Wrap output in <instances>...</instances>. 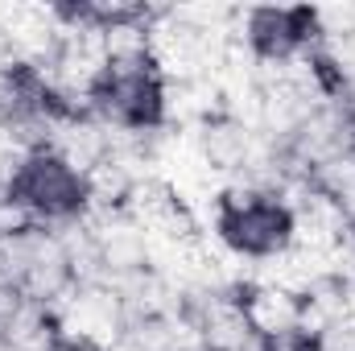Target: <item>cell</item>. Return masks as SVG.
I'll use <instances>...</instances> for the list:
<instances>
[{"mask_svg":"<svg viewBox=\"0 0 355 351\" xmlns=\"http://www.w3.org/2000/svg\"><path fill=\"white\" fill-rule=\"evenodd\" d=\"M67 348L71 351H107L103 343H67Z\"/></svg>","mask_w":355,"mask_h":351,"instance_id":"cell-11","label":"cell"},{"mask_svg":"<svg viewBox=\"0 0 355 351\" xmlns=\"http://www.w3.org/2000/svg\"><path fill=\"white\" fill-rule=\"evenodd\" d=\"M4 335L17 343V351H46V348H54V343H62L54 310L42 306V302H33V298L17 302V310L4 318Z\"/></svg>","mask_w":355,"mask_h":351,"instance_id":"cell-7","label":"cell"},{"mask_svg":"<svg viewBox=\"0 0 355 351\" xmlns=\"http://www.w3.org/2000/svg\"><path fill=\"white\" fill-rule=\"evenodd\" d=\"M46 351H71V348L67 343H54V348H46Z\"/></svg>","mask_w":355,"mask_h":351,"instance_id":"cell-12","label":"cell"},{"mask_svg":"<svg viewBox=\"0 0 355 351\" xmlns=\"http://www.w3.org/2000/svg\"><path fill=\"white\" fill-rule=\"evenodd\" d=\"M54 323H58L62 343H103V348H112L128 327V310L107 285H75L54 306Z\"/></svg>","mask_w":355,"mask_h":351,"instance_id":"cell-3","label":"cell"},{"mask_svg":"<svg viewBox=\"0 0 355 351\" xmlns=\"http://www.w3.org/2000/svg\"><path fill=\"white\" fill-rule=\"evenodd\" d=\"M265 351H314V335H306V331H285V335L265 339Z\"/></svg>","mask_w":355,"mask_h":351,"instance_id":"cell-10","label":"cell"},{"mask_svg":"<svg viewBox=\"0 0 355 351\" xmlns=\"http://www.w3.org/2000/svg\"><path fill=\"white\" fill-rule=\"evenodd\" d=\"M50 153L62 157L71 170L87 174V170H95L107 157V132L91 116H58L54 137H50Z\"/></svg>","mask_w":355,"mask_h":351,"instance_id":"cell-5","label":"cell"},{"mask_svg":"<svg viewBox=\"0 0 355 351\" xmlns=\"http://www.w3.org/2000/svg\"><path fill=\"white\" fill-rule=\"evenodd\" d=\"M33 228H37V215L29 211V203L17 198L12 190H0V240H17Z\"/></svg>","mask_w":355,"mask_h":351,"instance_id":"cell-8","label":"cell"},{"mask_svg":"<svg viewBox=\"0 0 355 351\" xmlns=\"http://www.w3.org/2000/svg\"><path fill=\"white\" fill-rule=\"evenodd\" d=\"M314 351H355V327L343 323H331L322 335H314Z\"/></svg>","mask_w":355,"mask_h":351,"instance_id":"cell-9","label":"cell"},{"mask_svg":"<svg viewBox=\"0 0 355 351\" xmlns=\"http://www.w3.org/2000/svg\"><path fill=\"white\" fill-rule=\"evenodd\" d=\"M240 302H244V314L261 339L297 331V323H302V298L281 289V285H248L240 293Z\"/></svg>","mask_w":355,"mask_h":351,"instance_id":"cell-6","label":"cell"},{"mask_svg":"<svg viewBox=\"0 0 355 351\" xmlns=\"http://www.w3.org/2000/svg\"><path fill=\"white\" fill-rule=\"evenodd\" d=\"M211 236L240 261H272L293 248V215L277 198H257L240 211L215 215Z\"/></svg>","mask_w":355,"mask_h":351,"instance_id":"cell-1","label":"cell"},{"mask_svg":"<svg viewBox=\"0 0 355 351\" xmlns=\"http://www.w3.org/2000/svg\"><path fill=\"white\" fill-rule=\"evenodd\" d=\"M190 137H194V149H198L202 166L215 178H223V182L232 174H240V170L252 162L257 132H248L244 124H236V120H227V116L202 120L198 128H190Z\"/></svg>","mask_w":355,"mask_h":351,"instance_id":"cell-4","label":"cell"},{"mask_svg":"<svg viewBox=\"0 0 355 351\" xmlns=\"http://www.w3.org/2000/svg\"><path fill=\"white\" fill-rule=\"evenodd\" d=\"M12 194L29 203V211L37 215V223H58V219H71V215L87 211V182H83V174L71 170L50 149L33 153L25 162Z\"/></svg>","mask_w":355,"mask_h":351,"instance_id":"cell-2","label":"cell"}]
</instances>
